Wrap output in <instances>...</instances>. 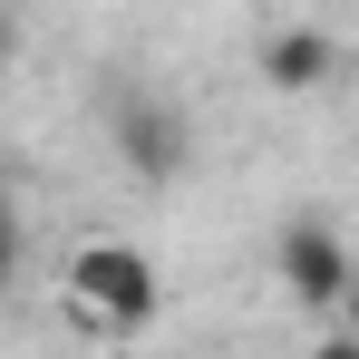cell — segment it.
<instances>
[{
    "instance_id": "obj_4",
    "label": "cell",
    "mask_w": 359,
    "mask_h": 359,
    "mask_svg": "<svg viewBox=\"0 0 359 359\" xmlns=\"http://www.w3.org/2000/svg\"><path fill=\"white\" fill-rule=\"evenodd\" d=\"M117 156H126V175L175 184V175H184V156H194L184 107H126V117H117Z\"/></svg>"
},
{
    "instance_id": "obj_2",
    "label": "cell",
    "mask_w": 359,
    "mask_h": 359,
    "mask_svg": "<svg viewBox=\"0 0 359 359\" xmlns=\"http://www.w3.org/2000/svg\"><path fill=\"white\" fill-rule=\"evenodd\" d=\"M272 272H282V292H292L301 311H340L350 282H359V262H350V243H340L330 214H292L282 243H272Z\"/></svg>"
},
{
    "instance_id": "obj_5",
    "label": "cell",
    "mask_w": 359,
    "mask_h": 359,
    "mask_svg": "<svg viewBox=\"0 0 359 359\" xmlns=\"http://www.w3.org/2000/svg\"><path fill=\"white\" fill-rule=\"evenodd\" d=\"M301 359H359V330H350V320H330V330H320Z\"/></svg>"
},
{
    "instance_id": "obj_6",
    "label": "cell",
    "mask_w": 359,
    "mask_h": 359,
    "mask_svg": "<svg viewBox=\"0 0 359 359\" xmlns=\"http://www.w3.org/2000/svg\"><path fill=\"white\" fill-rule=\"evenodd\" d=\"M340 320H350V330H359V282H350V301H340Z\"/></svg>"
},
{
    "instance_id": "obj_3",
    "label": "cell",
    "mask_w": 359,
    "mask_h": 359,
    "mask_svg": "<svg viewBox=\"0 0 359 359\" xmlns=\"http://www.w3.org/2000/svg\"><path fill=\"white\" fill-rule=\"evenodd\" d=\"M252 68H262V88H282V97H311V88H330L340 78V39L330 29H272L262 49H252Z\"/></svg>"
},
{
    "instance_id": "obj_1",
    "label": "cell",
    "mask_w": 359,
    "mask_h": 359,
    "mask_svg": "<svg viewBox=\"0 0 359 359\" xmlns=\"http://www.w3.org/2000/svg\"><path fill=\"white\" fill-rule=\"evenodd\" d=\"M59 301H68V320H78L88 340H136V330H156V311H165V272H156L146 243L88 233V243H68V262H59Z\"/></svg>"
}]
</instances>
